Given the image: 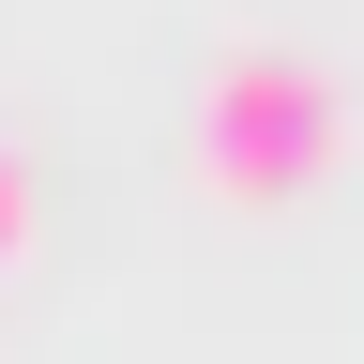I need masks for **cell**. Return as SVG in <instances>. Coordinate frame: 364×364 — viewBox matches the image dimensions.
I'll return each instance as SVG.
<instances>
[{"label":"cell","mask_w":364,"mask_h":364,"mask_svg":"<svg viewBox=\"0 0 364 364\" xmlns=\"http://www.w3.org/2000/svg\"><path fill=\"white\" fill-rule=\"evenodd\" d=\"M16 243H31V167L0 152V258H16Z\"/></svg>","instance_id":"7a4b0ae2"},{"label":"cell","mask_w":364,"mask_h":364,"mask_svg":"<svg viewBox=\"0 0 364 364\" xmlns=\"http://www.w3.org/2000/svg\"><path fill=\"white\" fill-rule=\"evenodd\" d=\"M349 152V91L289 61V46H228L198 91V182L213 198H304L318 167Z\"/></svg>","instance_id":"6da1fadb"}]
</instances>
